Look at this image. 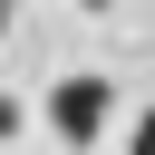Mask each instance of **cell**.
<instances>
[{
    "label": "cell",
    "mask_w": 155,
    "mask_h": 155,
    "mask_svg": "<svg viewBox=\"0 0 155 155\" xmlns=\"http://www.w3.org/2000/svg\"><path fill=\"white\" fill-rule=\"evenodd\" d=\"M48 126H58L68 145H97V126H107V78H97V68L58 78V87H48Z\"/></svg>",
    "instance_id": "obj_1"
},
{
    "label": "cell",
    "mask_w": 155,
    "mask_h": 155,
    "mask_svg": "<svg viewBox=\"0 0 155 155\" xmlns=\"http://www.w3.org/2000/svg\"><path fill=\"white\" fill-rule=\"evenodd\" d=\"M126 155H155V116H145V126H136V145H126Z\"/></svg>",
    "instance_id": "obj_2"
},
{
    "label": "cell",
    "mask_w": 155,
    "mask_h": 155,
    "mask_svg": "<svg viewBox=\"0 0 155 155\" xmlns=\"http://www.w3.org/2000/svg\"><path fill=\"white\" fill-rule=\"evenodd\" d=\"M0 39H10V10H0Z\"/></svg>",
    "instance_id": "obj_3"
}]
</instances>
